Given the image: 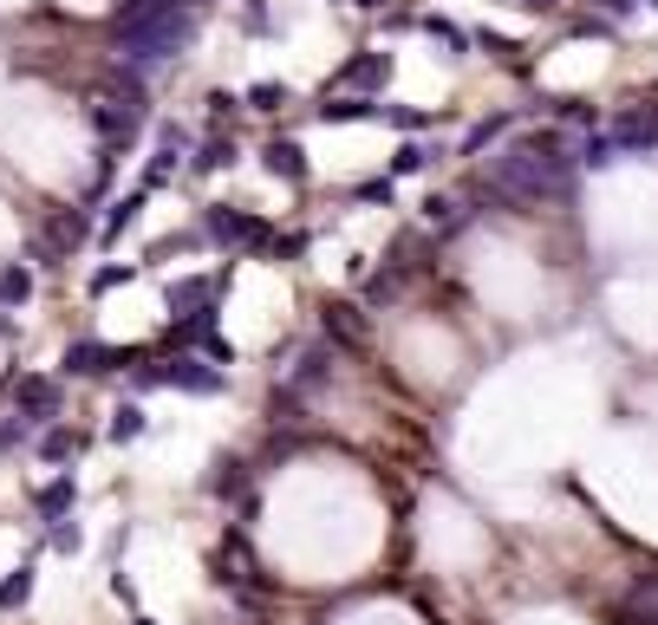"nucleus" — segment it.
Listing matches in <instances>:
<instances>
[{"instance_id":"7","label":"nucleus","mask_w":658,"mask_h":625,"mask_svg":"<svg viewBox=\"0 0 658 625\" xmlns=\"http://www.w3.org/2000/svg\"><path fill=\"white\" fill-rule=\"evenodd\" d=\"M261 163H268V176H281V183H307V157H300L294 137H268V143H261Z\"/></svg>"},{"instance_id":"14","label":"nucleus","mask_w":658,"mask_h":625,"mask_svg":"<svg viewBox=\"0 0 658 625\" xmlns=\"http://www.w3.org/2000/svg\"><path fill=\"white\" fill-rule=\"evenodd\" d=\"M26 300H33V267L7 261L0 267V307H26Z\"/></svg>"},{"instance_id":"11","label":"nucleus","mask_w":658,"mask_h":625,"mask_svg":"<svg viewBox=\"0 0 658 625\" xmlns=\"http://www.w3.org/2000/svg\"><path fill=\"white\" fill-rule=\"evenodd\" d=\"M313 117H320V124H378V104H372V98H326Z\"/></svg>"},{"instance_id":"5","label":"nucleus","mask_w":658,"mask_h":625,"mask_svg":"<svg viewBox=\"0 0 658 625\" xmlns=\"http://www.w3.org/2000/svg\"><path fill=\"white\" fill-rule=\"evenodd\" d=\"M248 483H254V470H248V457H228V450H222V457L209 463V476H202V489H209L215 502H235V509L248 502Z\"/></svg>"},{"instance_id":"22","label":"nucleus","mask_w":658,"mask_h":625,"mask_svg":"<svg viewBox=\"0 0 658 625\" xmlns=\"http://www.w3.org/2000/svg\"><path fill=\"white\" fill-rule=\"evenodd\" d=\"M131 625H157V620H150V613H137V620H131Z\"/></svg>"},{"instance_id":"2","label":"nucleus","mask_w":658,"mask_h":625,"mask_svg":"<svg viewBox=\"0 0 658 625\" xmlns=\"http://www.w3.org/2000/svg\"><path fill=\"white\" fill-rule=\"evenodd\" d=\"M7 398H13V417H26V424H59V404H65V385L59 378H46V372H20V378H7Z\"/></svg>"},{"instance_id":"4","label":"nucleus","mask_w":658,"mask_h":625,"mask_svg":"<svg viewBox=\"0 0 658 625\" xmlns=\"http://www.w3.org/2000/svg\"><path fill=\"white\" fill-rule=\"evenodd\" d=\"M333 85H365V91H385V85H392V52H378V46L352 52V59L326 78V91H333Z\"/></svg>"},{"instance_id":"15","label":"nucleus","mask_w":658,"mask_h":625,"mask_svg":"<svg viewBox=\"0 0 658 625\" xmlns=\"http://www.w3.org/2000/svg\"><path fill=\"white\" fill-rule=\"evenodd\" d=\"M241 98H248V111H281V104H287V98H294V91H287V85H281V78H261V85H248V91H241Z\"/></svg>"},{"instance_id":"12","label":"nucleus","mask_w":658,"mask_h":625,"mask_svg":"<svg viewBox=\"0 0 658 625\" xmlns=\"http://www.w3.org/2000/svg\"><path fill=\"white\" fill-rule=\"evenodd\" d=\"M144 430H150V417H144V404H137V398H124V404L111 411V424H104V437H111L117 450H124V443H137Z\"/></svg>"},{"instance_id":"10","label":"nucleus","mask_w":658,"mask_h":625,"mask_svg":"<svg viewBox=\"0 0 658 625\" xmlns=\"http://www.w3.org/2000/svg\"><path fill=\"white\" fill-rule=\"evenodd\" d=\"M33 450H39V457H46V463H72V457H78V450H85V437H78V430H72V424H46V430H39V437H33Z\"/></svg>"},{"instance_id":"13","label":"nucleus","mask_w":658,"mask_h":625,"mask_svg":"<svg viewBox=\"0 0 658 625\" xmlns=\"http://www.w3.org/2000/svg\"><path fill=\"white\" fill-rule=\"evenodd\" d=\"M33 587H39V567H33V561L7 567V580H0V613H20V607L33 600Z\"/></svg>"},{"instance_id":"1","label":"nucleus","mask_w":658,"mask_h":625,"mask_svg":"<svg viewBox=\"0 0 658 625\" xmlns=\"http://www.w3.org/2000/svg\"><path fill=\"white\" fill-rule=\"evenodd\" d=\"M202 235L228 254H268L274 248V222L248 215V209H228V202H209L202 209Z\"/></svg>"},{"instance_id":"9","label":"nucleus","mask_w":658,"mask_h":625,"mask_svg":"<svg viewBox=\"0 0 658 625\" xmlns=\"http://www.w3.org/2000/svg\"><path fill=\"white\" fill-rule=\"evenodd\" d=\"M320 326H326L333 346H359V339H365V320H359L352 300H326V320H320Z\"/></svg>"},{"instance_id":"6","label":"nucleus","mask_w":658,"mask_h":625,"mask_svg":"<svg viewBox=\"0 0 658 625\" xmlns=\"http://www.w3.org/2000/svg\"><path fill=\"white\" fill-rule=\"evenodd\" d=\"M72 509H78V476H72V470H59L52 483L33 489V515H39V522H65Z\"/></svg>"},{"instance_id":"20","label":"nucleus","mask_w":658,"mask_h":625,"mask_svg":"<svg viewBox=\"0 0 658 625\" xmlns=\"http://www.w3.org/2000/svg\"><path fill=\"white\" fill-rule=\"evenodd\" d=\"M0 339H13V320H7V307H0Z\"/></svg>"},{"instance_id":"21","label":"nucleus","mask_w":658,"mask_h":625,"mask_svg":"<svg viewBox=\"0 0 658 625\" xmlns=\"http://www.w3.org/2000/svg\"><path fill=\"white\" fill-rule=\"evenodd\" d=\"M522 7H535V13H548V7H561V0H522Z\"/></svg>"},{"instance_id":"3","label":"nucleus","mask_w":658,"mask_h":625,"mask_svg":"<svg viewBox=\"0 0 658 625\" xmlns=\"http://www.w3.org/2000/svg\"><path fill=\"white\" fill-rule=\"evenodd\" d=\"M124 365H144V352H117V346H104V339H72L65 359H59L65 378H111V372H124Z\"/></svg>"},{"instance_id":"19","label":"nucleus","mask_w":658,"mask_h":625,"mask_svg":"<svg viewBox=\"0 0 658 625\" xmlns=\"http://www.w3.org/2000/svg\"><path fill=\"white\" fill-rule=\"evenodd\" d=\"M424 163H431V150H424V143H398V157H392V170H385V176H418Z\"/></svg>"},{"instance_id":"16","label":"nucleus","mask_w":658,"mask_h":625,"mask_svg":"<svg viewBox=\"0 0 658 625\" xmlns=\"http://www.w3.org/2000/svg\"><path fill=\"white\" fill-rule=\"evenodd\" d=\"M222 163H235V137H209V143H202V157H196L189 170H196V176H215Z\"/></svg>"},{"instance_id":"17","label":"nucleus","mask_w":658,"mask_h":625,"mask_svg":"<svg viewBox=\"0 0 658 625\" xmlns=\"http://www.w3.org/2000/svg\"><path fill=\"white\" fill-rule=\"evenodd\" d=\"M46 548H52V554H78V548H85V528H78L72 515H65V522H46Z\"/></svg>"},{"instance_id":"18","label":"nucleus","mask_w":658,"mask_h":625,"mask_svg":"<svg viewBox=\"0 0 658 625\" xmlns=\"http://www.w3.org/2000/svg\"><path fill=\"white\" fill-rule=\"evenodd\" d=\"M137 274H144L137 261H117V267H98V274H91V293H111V287H131Z\"/></svg>"},{"instance_id":"8","label":"nucleus","mask_w":658,"mask_h":625,"mask_svg":"<svg viewBox=\"0 0 658 625\" xmlns=\"http://www.w3.org/2000/svg\"><path fill=\"white\" fill-rule=\"evenodd\" d=\"M144 202H150V189H131V196H117L111 209H104V228H98V241L111 248L124 228H137V215H144Z\"/></svg>"}]
</instances>
